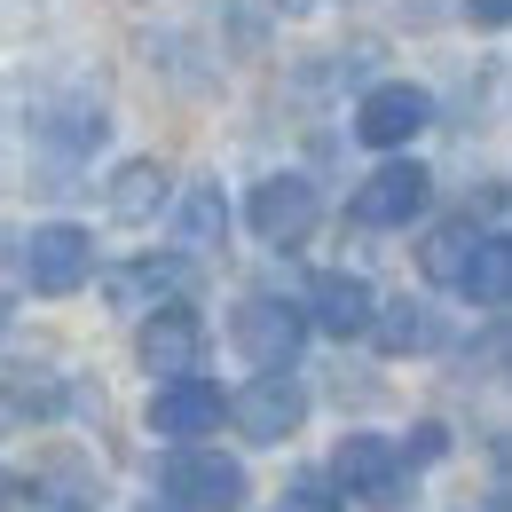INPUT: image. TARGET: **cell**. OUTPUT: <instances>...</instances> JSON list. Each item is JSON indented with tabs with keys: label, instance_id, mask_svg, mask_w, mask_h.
<instances>
[{
	"label": "cell",
	"instance_id": "cell-7",
	"mask_svg": "<svg viewBox=\"0 0 512 512\" xmlns=\"http://www.w3.org/2000/svg\"><path fill=\"white\" fill-rule=\"evenodd\" d=\"M229 418H237V434L245 442H292L300 434V418H308V394L292 371H260L237 402H229Z\"/></svg>",
	"mask_w": 512,
	"mask_h": 512
},
{
	"label": "cell",
	"instance_id": "cell-6",
	"mask_svg": "<svg viewBox=\"0 0 512 512\" xmlns=\"http://www.w3.org/2000/svg\"><path fill=\"white\" fill-rule=\"evenodd\" d=\"M103 134H111V111H103L95 95H79V87L40 95V111H32V142H40L48 158H87Z\"/></svg>",
	"mask_w": 512,
	"mask_h": 512
},
{
	"label": "cell",
	"instance_id": "cell-1",
	"mask_svg": "<svg viewBox=\"0 0 512 512\" xmlns=\"http://www.w3.org/2000/svg\"><path fill=\"white\" fill-rule=\"evenodd\" d=\"M331 481L355 497V505H402L410 497V457H402V442H386V434H347L339 442V457H331Z\"/></svg>",
	"mask_w": 512,
	"mask_h": 512
},
{
	"label": "cell",
	"instance_id": "cell-4",
	"mask_svg": "<svg viewBox=\"0 0 512 512\" xmlns=\"http://www.w3.org/2000/svg\"><path fill=\"white\" fill-rule=\"evenodd\" d=\"M245 221H253L260 245H308L316 221H323V197L308 174H268L253 190V205H245Z\"/></svg>",
	"mask_w": 512,
	"mask_h": 512
},
{
	"label": "cell",
	"instance_id": "cell-18",
	"mask_svg": "<svg viewBox=\"0 0 512 512\" xmlns=\"http://www.w3.org/2000/svg\"><path fill=\"white\" fill-rule=\"evenodd\" d=\"M371 331H379L386 355H426L442 331H434V316L418 308V300H394V308H371Z\"/></svg>",
	"mask_w": 512,
	"mask_h": 512
},
{
	"label": "cell",
	"instance_id": "cell-15",
	"mask_svg": "<svg viewBox=\"0 0 512 512\" xmlns=\"http://www.w3.org/2000/svg\"><path fill=\"white\" fill-rule=\"evenodd\" d=\"M473 245H481V229H473V213L465 221H442L426 245H418V268H426V284H449L457 292V276H465V260H473Z\"/></svg>",
	"mask_w": 512,
	"mask_h": 512
},
{
	"label": "cell",
	"instance_id": "cell-19",
	"mask_svg": "<svg viewBox=\"0 0 512 512\" xmlns=\"http://www.w3.org/2000/svg\"><path fill=\"white\" fill-rule=\"evenodd\" d=\"M465 16H473L481 32H505V24H512V0H465Z\"/></svg>",
	"mask_w": 512,
	"mask_h": 512
},
{
	"label": "cell",
	"instance_id": "cell-12",
	"mask_svg": "<svg viewBox=\"0 0 512 512\" xmlns=\"http://www.w3.org/2000/svg\"><path fill=\"white\" fill-rule=\"evenodd\" d=\"M371 284L363 276H347V268H331V276H316L308 284V316H316V331H331V339H363L371 331Z\"/></svg>",
	"mask_w": 512,
	"mask_h": 512
},
{
	"label": "cell",
	"instance_id": "cell-22",
	"mask_svg": "<svg viewBox=\"0 0 512 512\" xmlns=\"http://www.w3.org/2000/svg\"><path fill=\"white\" fill-rule=\"evenodd\" d=\"M0 331H8V308H0Z\"/></svg>",
	"mask_w": 512,
	"mask_h": 512
},
{
	"label": "cell",
	"instance_id": "cell-17",
	"mask_svg": "<svg viewBox=\"0 0 512 512\" xmlns=\"http://www.w3.org/2000/svg\"><path fill=\"white\" fill-rule=\"evenodd\" d=\"M182 276H190L182 260H127V268L111 276V300H119V308H150V300H174V292H182Z\"/></svg>",
	"mask_w": 512,
	"mask_h": 512
},
{
	"label": "cell",
	"instance_id": "cell-13",
	"mask_svg": "<svg viewBox=\"0 0 512 512\" xmlns=\"http://www.w3.org/2000/svg\"><path fill=\"white\" fill-rule=\"evenodd\" d=\"M103 197H111V221H158V205H166V166H158V158H127Z\"/></svg>",
	"mask_w": 512,
	"mask_h": 512
},
{
	"label": "cell",
	"instance_id": "cell-23",
	"mask_svg": "<svg viewBox=\"0 0 512 512\" xmlns=\"http://www.w3.org/2000/svg\"><path fill=\"white\" fill-rule=\"evenodd\" d=\"M142 512H158V505H142Z\"/></svg>",
	"mask_w": 512,
	"mask_h": 512
},
{
	"label": "cell",
	"instance_id": "cell-10",
	"mask_svg": "<svg viewBox=\"0 0 512 512\" xmlns=\"http://www.w3.org/2000/svg\"><path fill=\"white\" fill-rule=\"evenodd\" d=\"M434 119V95L426 87H371L355 103V142L363 150H410V134Z\"/></svg>",
	"mask_w": 512,
	"mask_h": 512
},
{
	"label": "cell",
	"instance_id": "cell-11",
	"mask_svg": "<svg viewBox=\"0 0 512 512\" xmlns=\"http://www.w3.org/2000/svg\"><path fill=\"white\" fill-rule=\"evenodd\" d=\"M134 355H142V371H150V379H190L197 355H205V323H197L190 308H158V316L142 323Z\"/></svg>",
	"mask_w": 512,
	"mask_h": 512
},
{
	"label": "cell",
	"instance_id": "cell-8",
	"mask_svg": "<svg viewBox=\"0 0 512 512\" xmlns=\"http://www.w3.org/2000/svg\"><path fill=\"white\" fill-rule=\"evenodd\" d=\"M426 197H434V174H426L418 158H386L379 174L355 190V221H363V229H402V221L426 213Z\"/></svg>",
	"mask_w": 512,
	"mask_h": 512
},
{
	"label": "cell",
	"instance_id": "cell-3",
	"mask_svg": "<svg viewBox=\"0 0 512 512\" xmlns=\"http://www.w3.org/2000/svg\"><path fill=\"white\" fill-rule=\"evenodd\" d=\"M166 497L182 512H237L253 497V481H245V465L221 457V449H174V457H166Z\"/></svg>",
	"mask_w": 512,
	"mask_h": 512
},
{
	"label": "cell",
	"instance_id": "cell-2",
	"mask_svg": "<svg viewBox=\"0 0 512 512\" xmlns=\"http://www.w3.org/2000/svg\"><path fill=\"white\" fill-rule=\"evenodd\" d=\"M16 268H24V284H32V292L64 300V292H79V284H87V268H95V237H87L79 221H40V229L24 237Z\"/></svg>",
	"mask_w": 512,
	"mask_h": 512
},
{
	"label": "cell",
	"instance_id": "cell-9",
	"mask_svg": "<svg viewBox=\"0 0 512 512\" xmlns=\"http://www.w3.org/2000/svg\"><path fill=\"white\" fill-rule=\"evenodd\" d=\"M229 418V402H221V386H205L190 371V379H158V394H150V434L158 442H197V434H213Z\"/></svg>",
	"mask_w": 512,
	"mask_h": 512
},
{
	"label": "cell",
	"instance_id": "cell-16",
	"mask_svg": "<svg viewBox=\"0 0 512 512\" xmlns=\"http://www.w3.org/2000/svg\"><path fill=\"white\" fill-rule=\"evenodd\" d=\"M174 237H182V253H213V245L229 237V205H221V190H213V182H197V190L182 197Z\"/></svg>",
	"mask_w": 512,
	"mask_h": 512
},
{
	"label": "cell",
	"instance_id": "cell-14",
	"mask_svg": "<svg viewBox=\"0 0 512 512\" xmlns=\"http://www.w3.org/2000/svg\"><path fill=\"white\" fill-rule=\"evenodd\" d=\"M457 292L481 300V308H505V292H512V245H505V229H481V245H473V260H465Z\"/></svg>",
	"mask_w": 512,
	"mask_h": 512
},
{
	"label": "cell",
	"instance_id": "cell-21",
	"mask_svg": "<svg viewBox=\"0 0 512 512\" xmlns=\"http://www.w3.org/2000/svg\"><path fill=\"white\" fill-rule=\"evenodd\" d=\"M16 505V481H8V465H0V512Z\"/></svg>",
	"mask_w": 512,
	"mask_h": 512
},
{
	"label": "cell",
	"instance_id": "cell-5",
	"mask_svg": "<svg viewBox=\"0 0 512 512\" xmlns=\"http://www.w3.org/2000/svg\"><path fill=\"white\" fill-rule=\"evenodd\" d=\"M229 331H237V347L253 355L260 371H292V363H300V339H308V316H300L292 300H276V292H253Z\"/></svg>",
	"mask_w": 512,
	"mask_h": 512
},
{
	"label": "cell",
	"instance_id": "cell-20",
	"mask_svg": "<svg viewBox=\"0 0 512 512\" xmlns=\"http://www.w3.org/2000/svg\"><path fill=\"white\" fill-rule=\"evenodd\" d=\"M284 512H331V497H323V481H300V489H292V505Z\"/></svg>",
	"mask_w": 512,
	"mask_h": 512
}]
</instances>
